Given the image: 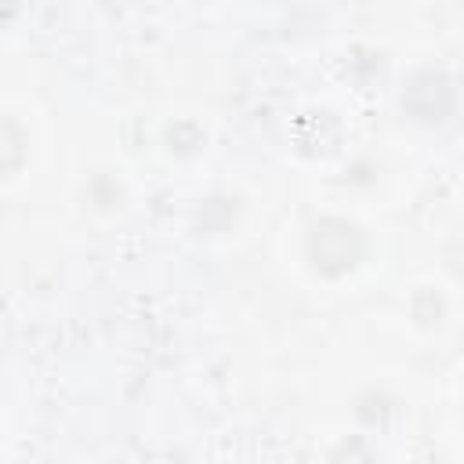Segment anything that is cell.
<instances>
[{"label": "cell", "instance_id": "obj_1", "mask_svg": "<svg viewBox=\"0 0 464 464\" xmlns=\"http://www.w3.org/2000/svg\"><path fill=\"white\" fill-rule=\"evenodd\" d=\"M304 250L319 276H344L366 257V232L341 214H326L312 221Z\"/></svg>", "mask_w": 464, "mask_h": 464}, {"label": "cell", "instance_id": "obj_2", "mask_svg": "<svg viewBox=\"0 0 464 464\" xmlns=\"http://www.w3.org/2000/svg\"><path fill=\"white\" fill-rule=\"evenodd\" d=\"M402 109L420 123H442L457 109V83L446 69L420 65L402 80Z\"/></svg>", "mask_w": 464, "mask_h": 464}, {"label": "cell", "instance_id": "obj_3", "mask_svg": "<svg viewBox=\"0 0 464 464\" xmlns=\"http://www.w3.org/2000/svg\"><path fill=\"white\" fill-rule=\"evenodd\" d=\"M330 464H377V457H373V450L362 439H344L330 453Z\"/></svg>", "mask_w": 464, "mask_h": 464}]
</instances>
